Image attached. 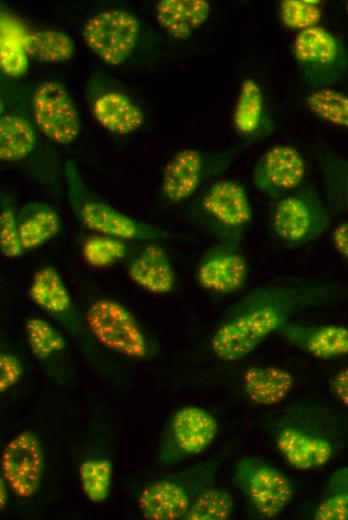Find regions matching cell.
<instances>
[{
	"mask_svg": "<svg viewBox=\"0 0 348 520\" xmlns=\"http://www.w3.org/2000/svg\"><path fill=\"white\" fill-rule=\"evenodd\" d=\"M347 297L348 290L336 282L277 277L252 288L228 307L208 338V349L221 362H239L299 313Z\"/></svg>",
	"mask_w": 348,
	"mask_h": 520,
	"instance_id": "obj_1",
	"label": "cell"
},
{
	"mask_svg": "<svg viewBox=\"0 0 348 520\" xmlns=\"http://www.w3.org/2000/svg\"><path fill=\"white\" fill-rule=\"evenodd\" d=\"M267 431L283 460L298 471L326 466L336 453L334 425L322 409L304 401H293L269 419Z\"/></svg>",
	"mask_w": 348,
	"mask_h": 520,
	"instance_id": "obj_2",
	"label": "cell"
},
{
	"mask_svg": "<svg viewBox=\"0 0 348 520\" xmlns=\"http://www.w3.org/2000/svg\"><path fill=\"white\" fill-rule=\"evenodd\" d=\"M187 221L215 243L241 246L253 218L249 194L234 179H216L187 201Z\"/></svg>",
	"mask_w": 348,
	"mask_h": 520,
	"instance_id": "obj_3",
	"label": "cell"
},
{
	"mask_svg": "<svg viewBox=\"0 0 348 520\" xmlns=\"http://www.w3.org/2000/svg\"><path fill=\"white\" fill-rule=\"evenodd\" d=\"M63 173L70 208L87 229L126 241L155 242L172 237L167 230L130 217L95 194L84 181L75 161L67 160Z\"/></svg>",
	"mask_w": 348,
	"mask_h": 520,
	"instance_id": "obj_4",
	"label": "cell"
},
{
	"mask_svg": "<svg viewBox=\"0 0 348 520\" xmlns=\"http://www.w3.org/2000/svg\"><path fill=\"white\" fill-rule=\"evenodd\" d=\"M253 144L240 143L221 151L183 148L168 160L160 178V195L169 205L186 203L216 180Z\"/></svg>",
	"mask_w": 348,
	"mask_h": 520,
	"instance_id": "obj_5",
	"label": "cell"
},
{
	"mask_svg": "<svg viewBox=\"0 0 348 520\" xmlns=\"http://www.w3.org/2000/svg\"><path fill=\"white\" fill-rule=\"evenodd\" d=\"M223 458L213 456L195 465L148 484L137 505L148 520L184 519L195 498L213 486Z\"/></svg>",
	"mask_w": 348,
	"mask_h": 520,
	"instance_id": "obj_6",
	"label": "cell"
},
{
	"mask_svg": "<svg viewBox=\"0 0 348 520\" xmlns=\"http://www.w3.org/2000/svg\"><path fill=\"white\" fill-rule=\"evenodd\" d=\"M332 211L312 186L303 185L277 199L270 210L269 228L285 248L305 246L329 229Z\"/></svg>",
	"mask_w": 348,
	"mask_h": 520,
	"instance_id": "obj_7",
	"label": "cell"
},
{
	"mask_svg": "<svg viewBox=\"0 0 348 520\" xmlns=\"http://www.w3.org/2000/svg\"><path fill=\"white\" fill-rule=\"evenodd\" d=\"M292 54L301 81L310 90L332 88L348 77V50L344 43L322 26L299 31Z\"/></svg>",
	"mask_w": 348,
	"mask_h": 520,
	"instance_id": "obj_8",
	"label": "cell"
},
{
	"mask_svg": "<svg viewBox=\"0 0 348 520\" xmlns=\"http://www.w3.org/2000/svg\"><path fill=\"white\" fill-rule=\"evenodd\" d=\"M85 323L96 344L137 360L153 355L154 348L134 315L118 301L94 299L85 312Z\"/></svg>",
	"mask_w": 348,
	"mask_h": 520,
	"instance_id": "obj_9",
	"label": "cell"
},
{
	"mask_svg": "<svg viewBox=\"0 0 348 520\" xmlns=\"http://www.w3.org/2000/svg\"><path fill=\"white\" fill-rule=\"evenodd\" d=\"M233 480L249 505L262 519L279 516L292 501L295 490L288 476L258 456H242Z\"/></svg>",
	"mask_w": 348,
	"mask_h": 520,
	"instance_id": "obj_10",
	"label": "cell"
},
{
	"mask_svg": "<svg viewBox=\"0 0 348 520\" xmlns=\"http://www.w3.org/2000/svg\"><path fill=\"white\" fill-rule=\"evenodd\" d=\"M218 430V422L208 410L196 405L177 409L162 429L158 464L169 467L201 454L213 443Z\"/></svg>",
	"mask_w": 348,
	"mask_h": 520,
	"instance_id": "obj_11",
	"label": "cell"
},
{
	"mask_svg": "<svg viewBox=\"0 0 348 520\" xmlns=\"http://www.w3.org/2000/svg\"><path fill=\"white\" fill-rule=\"evenodd\" d=\"M141 31L135 14L123 9H106L85 21L81 37L90 52L103 63L119 66L137 48Z\"/></svg>",
	"mask_w": 348,
	"mask_h": 520,
	"instance_id": "obj_12",
	"label": "cell"
},
{
	"mask_svg": "<svg viewBox=\"0 0 348 520\" xmlns=\"http://www.w3.org/2000/svg\"><path fill=\"white\" fill-rule=\"evenodd\" d=\"M85 91L91 116L110 133L126 136L143 125L145 115L137 99L109 75L92 74Z\"/></svg>",
	"mask_w": 348,
	"mask_h": 520,
	"instance_id": "obj_13",
	"label": "cell"
},
{
	"mask_svg": "<svg viewBox=\"0 0 348 520\" xmlns=\"http://www.w3.org/2000/svg\"><path fill=\"white\" fill-rule=\"evenodd\" d=\"M34 124L53 144H72L80 135L81 120L66 86L55 79H44L35 87L31 98Z\"/></svg>",
	"mask_w": 348,
	"mask_h": 520,
	"instance_id": "obj_14",
	"label": "cell"
},
{
	"mask_svg": "<svg viewBox=\"0 0 348 520\" xmlns=\"http://www.w3.org/2000/svg\"><path fill=\"white\" fill-rule=\"evenodd\" d=\"M32 302L57 321L81 346L93 355L95 341L77 311L71 294L59 271L50 265L38 269L29 284Z\"/></svg>",
	"mask_w": 348,
	"mask_h": 520,
	"instance_id": "obj_15",
	"label": "cell"
},
{
	"mask_svg": "<svg viewBox=\"0 0 348 520\" xmlns=\"http://www.w3.org/2000/svg\"><path fill=\"white\" fill-rule=\"evenodd\" d=\"M45 466L42 443L36 432L15 434L1 452V477L15 496L32 498L38 491Z\"/></svg>",
	"mask_w": 348,
	"mask_h": 520,
	"instance_id": "obj_16",
	"label": "cell"
},
{
	"mask_svg": "<svg viewBox=\"0 0 348 520\" xmlns=\"http://www.w3.org/2000/svg\"><path fill=\"white\" fill-rule=\"evenodd\" d=\"M306 162L294 146L277 144L258 158L252 169V183L262 194L277 199L303 186Z\"/></svg>",
	"mask_w": 348,
	"mask_h": 520,
	"instance_id": "obj_17",
	"label": "cell"
},
{
	"mask_svg": "<svg viewBox=\"0 0 348 520\" xmlns=\"http://www.w3.org/2000/svg\"><path fill=\"white\" fill-rule=\"evenodd\" d=\"M249 276V264L241 246L215 243L201 256L196 281L205 291L231 295L240 291Z\"/></svg>",
	"mask_w": 348,
	"mask_h": 520,
	"instance_id": "obj_18",
	"label": "cell"
},
{
	"mask_svg": "<svg viewBox=\"0 0 348 520\" xmlns=\"http://www.w3.org/2000/svg\"><path fill=\"white\" fill-rule=\"evenodd\" d=\"M278 334L288 345L316 359L348 356V326L290 321Z\"/></svg>",
	"mask_w": 348,
	"mask_h": 520,
	"instance_id": "obj_19",
	"label": "cell"
},
{
	"mask_svg": "<svg viewBox=\"0 0 348 520\" xmlns=\"http://www.w3.org/2000/svg\"><path fill=\"white\" fill-rule=\"evenodd\" d=\"M127 274L142 290L155 295L171 293L176 287V272L167 251L149 243L138 248L129 258Z\"/></svg>",
	"mask_w": 348,
	"mask_h": 520,
	"instance_id": "obj_20",
	"label": "cell"
},
{
	"mask_svg": "<svg viewBox=\"0 0 348 520\" xmlns=\"http://www.w3.org/2000/svg\"><path fill=\"white\" fill-rule=\"evenodd\" d=\"M233 126L245 142L263 141L274 130V121L268 112L263 89L258 81L244 78L237 95Z\"/></svg>",
	"mask_w": 348,
	"mask_h": 520,
	"instance_id": "obj_21",
	"label": "cell"
},
{
	"mask_svg": "<svg viewBox=\"0 0 348 520\" xmlns=\"http://www.w3.org/2000/svg\"><path fill=\"white\" fill-rule=\"evenodd\" d=\"M295 377L275 364H254L244 368L241 387L246 398L255 405L272 407L281 404L295 386Z\"/></svg>",
	"mask_w": 348,
	"mask_h": 520,
	"instance_id": "obj_22",
	"label": "cell"
},
{
	"mask_svg": "<svg viewBox=\"0 0 348 520\" xmlns=\"http://www.w3.org/2000/svg\"><path fill=\"white\" fill-rule=\"evenodd\" d=\"M5 107L0 116V160L20 163L35 153L38 130L31 112L19 106Z\"/></svg>",
	"mask_w": 348,
	"mask_h": 520,
	"instance_id": "obj_23",
	"label": "cell"
},
{
	"mask_svg": "<svg viewBox=\"0 0 348 520\" xmlns=\"http://www.w3.org/2000/svg\"><path fill=\"white\" fill-rule=\"evenodd\" d=\"M211 14L206 0H159L154 5V17L159 27L171 38L186 40Z\"/></svg>",
	"mask_w": 348,
	"mask_h": 520,
	"instance_id": "obj_24",
	"label": "cell"
},
{
	"mask_svg": "<svg viewBox=\"0 0 348 520\" xmlns=\"http://www.w3.org/2000/svg\"><path fill=\"white\" fill-rule=\"evenodd\" d=\"M62 228L61 217L51 205L30 201L17 209V229L24 252L37 249L56 237Z\"/></svg>",
	"mask_w": 348,
	"mask_h": 520,
	"instance_id": "obj_25",
	"label": "cell"
},
{
	"mask_svg": "<svg viewBox=\"0 0 348 520\" xmlns=\"http://www.w3.org/2000/svg\"><path fill=\"white\" fill-rule=\"evenodd\" d=\"M314 155L328 207L332 213H348V157L323 143L314 147Z\"/></svg>",
	"mask_w": 348,
	"mask_h": 520,
	"instance_id": "obj_26",
	"label": "cell"
},
{
	"mask_svg": "<svg viewBox=\"0 0 348 520\" xmlns=\"http://www.w3.org/2000/svg\"><path fill=\"white\" fill-rule=\"evenodd\" d=\"M24 48L29 59L48 64L66 62L76 50L68 34L50 28L25 32Z\"/></svg>",
	"mask_w": 348,
	"mask_h": 520,
	"instance_id": "obj_27",
	"label": "cell"
},
{
	"mask_svg": "<svg viewBox=\"0 0 348 520\" xmlns=\"http://www.w3.org/2000/svg\"><path fill=\"white\" fill-rule=\"evenodd\" d=\"M24 331L29 349L39 362L55 361L67 351L68 344L64 335L43 318H26Z\"/></svg>",
	"mask_w": 348,
	"mask_h": 520,
	"instance_id": "obj_28",
	"label": "cell"
},
{
	"mask_svg": "<svg viewBox=\"0 0 348 520\" xmlns=\"http://www.w3.org/2000/svg\"><path fill=\"white\" fill-rule=\"evenodd\" d=\"M312 519L348 520V466L332 472L313 510Z\"/></svg>",
	"mask_w": 348,
	"mask_h": 520,
	"instance_id": "obj_29",
	"label": "cell"
},
{
	"mask_svg": "<svg viewBox=\"0 0 348 520\" xmlns=\"http://www.w3.org/2000/svg\"><path fill=\"white\" fill-rule=\"evenodd\" d=\"M303 102L317 118L348 129V94L333 88L313 89L306 93Z\"/></svg>",
	"mask_w": 348,
	"mask_h": 520,
	"instance_id": "obj_30",
	"label": "cell"
},
{
	"mask_svg": "<svg viewBox=\"0 0 348 520\" xmlns=\"http://www.w3.org/2000/svg\"><path fill=\"white\" fill-rule=\"evenodd\" d=\"M112 476L113 466L106 458L86 459L79 467L81 490L92 503H102L108 499Z\"/></svg>",
	"mask_w": 348,
	"mask_h": 520,
	"instance_id": "obj_31",
	"label": "cell"
},
{
	"mask_svg": "<svg viewBox=\"0 0 348 520\" xmlns=\"http://www.w3.org/2000/svg\"><path fill=\"white\" fill-rule=\"evenodd\" d=\"M24 34L12 21H1L0 62L3 72L11 77H19L27 70Z\"/></svg>",
	"mask_w": 348,
	"mask_h": 520,
	"instance_id": "obj_32",
	"label": "cell"
},
{
	"mask_svg": "<svg viewBox=\"0 0 348 520\" xmlns=\"http://www.w3.org/2000/svg\"><path fill=\"white\" fill-rule=\"evenodd\" d=\"M234 498L225 489L210 486L195 498L188 509L186 520H226L232 516Z\"/></svg>",
	"mask_w": 348,
	"mask_h": 520,
	"instance_id": "obj_33",
	"label": "cell"
},
{
	"mask_svg": "<svg viewBox=\"0 0 348 520\" xmlns=\"http://www.w3.org/2000/svg\"><path fill=\"white\" fill-rule=\"evenodd\" d=\"M128 252L126 240L102 234L88 237L82 245L84 261L96 268L111 266L126 258Z\"/></svg>",
	"mask_w": 348,
	"mask_h": 520,
	"instance_id": "obj_34",
	"label": "cell"
},
{
	"mask_svg": "<svg viewBox=\"0 0 348 520\" xmlns=\"http://www.w3.org/2000/svg\"><path fill=\"white\" fill-rule=\"evenodd\" d=\"M16 196L1 190L0 194V251L5 258L16 259L24 254L17 229Z\"/></svg>",
	"mask_w": 348,
	"mask_h": 520,
	"instance_id": "obj_35",
	"label": "cell"
},
{
	"mask_svg": "<svg viewBox=\"0 0 348 520\" xmlns=\"http://www.w3.org/2000/svg\"><path fill=\"white\" fill-rule=\"evenodd\" d=\"M279 16L284 26L302 31L318 26L322 11L317 1L284 0L279 4Z\"/></svg>",
	"mask_w": 348,
	"mask_h": 520,
	"instance_id": "obj_36",
	"label": "cell"
},
{
	"mask_svg": "<svg viewBox=\"0 0 348 520\" xmlns=\"http://www.w3.org/2000/svg\"><path fill=\"white\" fill-rule=\"evenodd\" d=\"M24 367L21 360L10 352L0 354V392L14 387L22 378Z\"/></svg>",
	"mask_w": 348,
	"mask_h": 520,
	"instance_id": "obj_37",
	"label": "cell"
},
{
	"mask_svg": "<svg viewBox=\"0 0 348 520\" xmlns=\"http://www.w3.org/2000/svg\"><path fill=\"white\" fill-rule=\"evenodd\" d=\"M330 388L336 399L348 409V366L340 368L332 376Z\"/></svg>",
	"mask_w": 348,
	"mask_h": 520,
	"instance_id": "obj_38",
	"label": "cell"
},
{
	"mask_svg": "<svg viewBox=\"0 0 348 520\" xmlns=\"http://www.w3.org/2000/svg\"><path fill=\"white\" fill-rule=\"evenodd\" d=\"M331 240L337 255L348 267V221L341 222L334 227Z\"/></svg>",
	"mask_w": 348,
	"mask_h": 520,
	"instance_id": "obj_39",
	"label": "cell"
},
{
	"mask_svg": "<svg viewBox=\"0 0 348 520\" xmlns=\"http://www.w3.org/2000/svg\"><path fill=\"white\" fill-rule=\"evenodd\" d=\"M8 485L5 480L0 477V508L4 509L8 502Z\"/></svg>",
	"mask_w": 348,
	"mask_h": 520,
	"instance_id": "obj_40",
	"label": "cell"
},
{
	"mask_svg": "<svg viewBox=\"0 0 348 520\" xmlns=\"http://www.w3.org/2000/svg\"><path fill=\"white\" fill-rule=\"evenodd\" d=\"M346 13H347V15H348V2H347V4H346Z\"/></svg>",
	"mask_w": 348,
	"mask_h": 520,
	"instance_id": "obj_41",
	"label": "cell"
}]
</instances>
